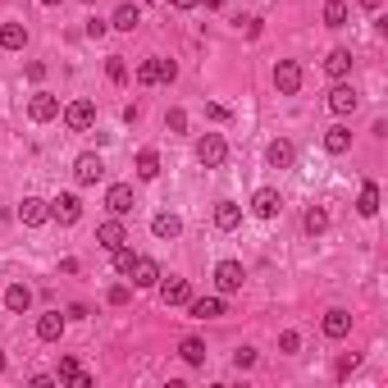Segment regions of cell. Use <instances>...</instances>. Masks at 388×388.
<instances>
[{
	"instance_id": "1",
	"label": "cell",
	"mask_w": 388,
	"mask_h": 388,
	"mask_svg": "<svg viewBox=\"0 0 388 388\" xmlns=\"http://www.w3.org/2000/svg\"><path fill=\"white\" fill-rule=\"evenodd\" d=\"M197 160L206 164V169H219V164L229 160V142L219 138V133H206V138L197 142Z\"/></svg>"
},
{
	"instance_id": "2",
	"label": "cell",
	"mask_w": 388,
	"mask_h": 388,
	"mask_svg": "<svg viewBox=\"0 0 388 388\" xmlns=\"http://www.w3.org/2000/svg\"><path fill=\"white\" fill-rule=\"evenodd\" d=\"M274 87H279V96H297L302 92V64L297 60H279L274 64Z\"/></svg>"
},
{
	"instance_id": "3",
	"label": "cell",
	"mask_w": 388,
	"mask_h": 388,
	"mask_svg": "<svg viewBox=\"0 0 388 388\" xmlns=\"http://www.w3.org/2000/svg\"><path fill=\"white\" fill-rule=\"evenodd\" d=\"M73 178L83 183V188L101 183V178H105V160H101V155H92V151H87V155H78V160H73Z\"/></svg>"
},
{
	"instance_id": "4",
	"label": "cell",
	"mask_w": 388,
	"mask_h": 388,
	"mask_svg": "<svg viewBox=\"0 0 388 388\" xmlns=\"http://www.w3.org/2000/svg\"><path fill=\"white\" fill-rule=\"evenodd\" d=\"M356 105H361V96L352 92V83H343V78H338V83L329 87V110H334V114H352Z\"/></svg>"
},
{
	"instance_id": "5",
	"label": "cell",
	"mask_w": 388,
	"mask_h": 388,
	"mask_svg": "<svg viewBox=\"0 0 388 388\" xmlns=\"http://www.w3.org/2000/svg\"><path fill=\"white\" fill-rule=\"evenodd\" d=\"M242 279H247V269H242L238 260H219V265H215V288H219V293H238Z\"/></svg>"
},
{
	"instance_id": "6",
	"label": "cell",
	"mask_w": 388,
	"mask_h": 388,
	"mask_svg": "<svg viewBox=\"0 0 388 388\" xmlns=\"http://www.w3.org/2000/svg\"><path fill=\"white\" fill-rule=\"evenodd\" d=\"M51 219H60V224H78V219H83V201H78L73 192H60V197L51 201Z\"/></svg>"
},
{
	"instance_id": "7",
	"label": "cell",
	"mask_w": 388,
	"mask_h": 388,
	"mask_svg": "<svg viewBox=\"0 0 388 388\" xmlns=\"http://www.w3.org/2000/svg\"><path fill=\"white\" fill-rule=\"evenodd\" d=\"M18 219H23L28 229H42L46 219H51V201H42V197H23V206H18Z\"/></svg>"
},
{
	"instance_id": "8",
	"label": "cell",
	"mask_w": 388,
	"mask_h": 388,
	"mask_svg": "<svg viewBox=\"0 0 388 388\" xmlns=\"http://www.w3.org/2000/svg\"><path fill=\"white\" fill-rule=\"evenodd\" d=\"M320 329H325V338H334V343H338V338H347V334H352V315H347L343 306H334V310H325Z\"/></svg>"
},
{
	"instance_id": "9",
	"label": "cell",
	"mask_w": 388,
	"mask_h": 388,
	"mask_svg": "<svg viewBox=\"0 0 388 388\" xmlns=\"http://www.w3.org/2000/svg\"><path fill=\"white\" fill-rule=\"evenodd\" d=\"M64 123H69L73 133H87V128L96 123V105H92V101H73L69 110H64Z\"/></svg>"
},
{
	"instance_id": "10",
	"label": "cell",
	"mask_w": 388,
	"mask_h": 388,
	"mask_svg": "<svg viewBox=\"0 0 388 388\" xmlns=\"http://www.w3.org/2000/svg\"><path fill=\"white\" fill-rule=\"evenodd\" d=\"M160 302L164 306H188L192 302V284L188 279H164L160 284Z\"/></svg>"
},
{
	"instance_id": "11",
	"label": "cell",
	"mask_w": 388,
	"mask_h": 388,
	"mask_svg": "<svg viewBox=\"0 0 388 388\" xmlns=\"http://www.w3.org/2000/svg\"><path fill=\"white\" fill-rule=\"evenodd\" d=\"M28 114H32V123H51L55 114H60V101H55L51 92H37L32 101H28Z\"/></svg>"
},
{
	"instance_id": "12",
	"label": "cell",
	"mask_w": 388,
	"mask_h": 388,
	"mask_svg": "<svg viewBox=\"0 0 388 388\" xmlns=\"http://www.w3.org/2000/svg\"><path fill=\"white\" fill-rule=\"evenodd\" d=\"M188 315H192V320H215V315H224V297H192V302H188Z\"/></svg>"
},
{
	"instance_id": "13",
	"label": "cell",
	"mask_w": 388,
	"mask_h": 388,
	"mask_svg": "<svg viewBox=\"0 0 388 388\" xmlns=\"http://www.w3.org/2000/svg\"><path fill=\"white\" fill-rule=\"evenodd\" d=\"M160 284V265H155L151 256H138V265H133V288H155Z\"/></svg>"
},
{
	"instance_id": "14",
	"label": "cell",
	"mask_w": 388,
	"mask_h": 388,
	"mask_svg": "<svg viewBox=\"0 0 388 388\" xmlns=\"http://www.w3.org/2000/svg\"><path fill=\"white\" fill-rule=\"evenodd\" d=\"M105 206H110L114 215H128V210L138 206V201H133V188H128V183H114V188L105 192Z\"/></svg>"
},
{
	"instance_id": "15",
	"label": "cell",
	"mask_w": 388,
	"mask_h": 388,
	"mask_svg": "<svg viewBox=\"0 0 388 388\" xmlns=\"http://www.w3.org/2000/svg\"><path fill=\"white\" fill-rule=\"evenodd\" d=\"M60 334H64V315L60 310H46V315L37 320V338H42V343H60Z\"/></svg>"
},
{
	"instance_id": "16",
	"label": "cell",
	"mask_w": 388,
	"mask_h": 388,
	"mask_svg": "<svg viewBox=\"0 0 388 388\" xmlns=\"http://www.w3.org/2000/svg\"><path fill=\"white\" fill-rule=\"evenodd\" d=\"M279 206H284V201H279V192H274V188H260L256 197H251V210H256L260 219H274V215H279Z\"/></svg>"
},
{
	"instance_id": "17",
	"label": "cell",
	"mask_w": 388,
	"mask_h": 388,
	"mask_svg": "<svg viewBox=\"0 0 388 388\" xmlns=\"http://www.w3.org/2000/svg\"><path fill=\"white\" fill-rule=\"evenodd\" d=\"M96 242H101L105 251H114V247H123V242H128V233H123L119 219H105V224L96 229Z\"/></svg>"
},
{
	"instance_id": "18",
	"label": "cell",
	"mask_w": 388,
	"mask_h": 388,
	"mask_svg": "<svg viewBox=\"0 0 388 388\" xmlns=\"http://www.w3.org/2000/svg\"><path fill=\"white\" fill-rule=\"evenodd\" d=\"M325 73L334 78V83H338V78H347V73H352V51H343V46H338V51H329V55H325Z\"/></svg>"
},
{
	"instance_id": "19",
	"label": "cell",
	"mask_w": 388,
	"mask_h": 388,
	"mask_svg": "<svg viewBox=\"0 0 388 388\" xmlns=\"http://www.w3.org/2000/svg\"><path fill=\"white\" fill-rule=\"evenodd\" d=\"M151 233L169 242V238H178V233H183V219H178V215H169V210H160V215H151Z\"/></svg>"
},
{
	"instance_id": "20",
	"label": "cell",
	"mask_w": 388,
	"mask_h": 388,
	"mask_svg": "<svg viewBox=\"0 0 388 388\" xmlns=\"http://www.w3.org/2000/svg\"><path fill=\"white\" fill-rule=\"evenodd\" d=\"M23 46H28L23 23H0V51H23Z\"/></svg>"
},
{
	"instance_id": "21",
	"label": "cell",
	"mask_w": 388,
	"mask_h": 388,
	"mask_svg": "<svg viewBox=\"0 0 388 388\" xmlns=\"http://www.w3.org/2000/svg\"><path fill=\"white\" fill-rule=\"evenodd\" d=\"M325 151H329V155H343V151H352V128L334 123V128L325 133Z\"/></svg>"
},
{
	"instance_id": "22",
	"label": "cell",
	"mask_w": 388,
	"mask_h": 388,
	"mask_svg": "<svg viewBox=\"0 0 388 388\" xmlns=\"http://www.w3.org/2000/svg\"><path fill=\"white\" fill-rule=\"evenodd\" d=\"M5 306L14 310V315H23V310L32 306V288H28V284H9L5 288Z\"/></svg>"
},
{
	"instance_id": "23",
	"label": "cell",
	"mask_w": 388,
	"mask_h": 388,
	"mask_svg": "<svg viewBox=\"0 0 388 388\" xmlns=\"http://www.w3.org/2000/svg\"><path fill=\"white\" fill-rule=\"evenodd\" d=\"M265 160H269V164H274V169H288V164H293V160H297V151H293V142H284V138H279V142H269V151H265Z\"/></svg>"
},
{
	"instance_id": "24",
	"label": "cell",
	"mask_w": 388,
	"mask_h": 388,
	"mask_svg": "<svg viewBox=\"0 0 388 388\" xmlns=\"http://www.w3.org/2000/svg\"><path fill=\"white\" fill-rule=\"evenodd\" d=\"M380 210V183H361V197H356V215L370 219Z\"/></svg>"
},
{
	"instance_id": "25",
	"label": "cell",
	"mask_w": 388,
	"mask_h": 388,
	"mask_svg": "<svg viewBox=\"0 0 388 388\" xmlns=\"http://www.w3.org/2000/svg\"><path fill=\"white\" fill-rule=\"evenodd\" d=\"M242 224V206H233V201H219V206H215V229H238Z\"/></svg>"
},
{
	"instance_id": "26",
	"label": "cell",
	"mask_w": 388,
	"mask_h": 388,
	"mask_svg": "<svg viewBox=\"0 0 388 388\" xmlns=\"http://www.w3.org/2000/svg\"><path fill=\"white\" fill-rule=\"evenodd\" d=\"M138 23H142V9L138 5H119V9H114V18H110V28H119V32H133Z\"/></svg>"
},
{
	"instance_id": "27",
	"label": "cell",
	"mask_w": 388,
	"mask_h": 388,
	"mask_svg": "<svg viewBox=\"0 0 388 388\" xmlns=\"http://www.w3.org/2000/svg\"><path fill=\"white\" fill-rule=\"evenodd\" d=\"M178 356L188 365H206V343H201V338H183L178 343Z\"/></svg>"
},
{
	"instance_id": "28",
	"label": "cell",
	"mask_w": 388,
	"mask_h": 388,
	"mask_svg": "<svg viewBox=\"0 0 388 388\" xmlns=\"http://www.w3.org/2000/svg\"><path fill=\"white\" fill-rule=\"evenodd\" d=\"M110 256H114V274H133V265H138V251H133L128 242H123V247H114Z\"/></svg>"
},
{
	"instance_id": "29",
	"label": "cell",
	"mask_w": 388,
	"mask_h": 388,
	"mask_svg": "<svg viewBox=\"0 0 388 388\" xmlns=\"http://www.w3.org/2000/svg\"><path fill=\"white\" fill-rule=\"evenodd\" d=\"M325 28H347V5L343 0H325Z\"/></svg>"
},
{
	"instance_id": "30",
	"label": "cell",
	"mask_w": 388,
	"mask_h": 388,
	"mask_svg": "<svg viewBox=\"0 0 388 388\" xmlns=\"http://www.w3.org/2000/svg\"><path fill=\"white\" fill-rule=\"evenodd\" d=\"M155 174H160V155H155L151 147L138 151V178H155Z\"/></svg>"
},
{
	"instance_id": "31",
	"label": "cell",
	"mask_w": 388,
	"mask_h": 388,
	"mask_svg": "<svg viewBox=\"0 0 388 388\" xmlns=\"http://www.w3.org/2000/svg\"><path fill=\"white\" fill-rule=\"evenodd\" d=\"M302 224H306V233H325V229H329V210H325V206H310Z\"/></svg>"
},
{
	"instance_id": "32",
	"label": "cell",
	"mask_w": 388,
	"mask_h": 388,
	"mask_svg": "<svg viewBox=\"0 0 388 388\" xmlns=\"http://www.w3.org/2000/svg\"><path fill=\"white\" fill-rule=\"evenodd\" d=\"M138 83H142V87H155V83H160V60H142V64H138Z\"/></svg>"
},
{
	"instance_id": "33",
	"label": "cell",
	"mask_w": 388,
	"mask_h": 388,
	"mask_svg": "<svg viewBox=\"0 0 388 388\" xmlns=\"http://www.w3.org/2000/svg\"><path fill=\"white\" fill-rule=\"evenodd\" d=\"M105 73H110V83H128V64H123V55H110Z\"/></svg>"
},
{
	"instance_id": "34",
	"label": "cell",
	"mask_w": 388,
	"mask_h": 388,
	"mask_svg": "<svg viewBox=\"0 0 388 388\" xmlns=\"http://www.w3.org/2000/svg\"><path fill=\"white\" fill-rule=\"evenodd\" d=\"M105 302H110V306H128V302H133V293H128V284H114V288H110V293H105Z\"/></svg>"
},
{
	"instance_id": "35",
	"label": "cell",
	"mask_w": 388,
	"mask_h": 388,
	"mask_svg": "<svg viewBox=\"0 0 388 388\" xmlns=\"http://www.w3.org/2000/svg\"><path fill=\"white\" fill-rule=\"evenodd\" d=\"M297 347H302V338H297L293 329H284V334H279V352H288V356H293Z\"/></svg>"
},
{
	"instance_id": "36",
	"label": "cell",
	"mask_w": 388,
	"mask_h": 388,
	"mask_svg": "<svg viewBox=\"0 0 388 388\" xmlns=\"http://www.w3.org/2000/svg\"><path fill=\"white\" fill-rule=\"evenodd\" d=\"M233 365H238V370H251V365H256V352H251V347H238V352H233Z\"/></svg>"
},
{
	"instance_id": "37",
	"label": "cell",
	"mask_w": 388,
	"mask_h": 388,
	"mask_svg": "<svg viewBox=\"0 0 388 388\" xmlns=\"http://www.w3.org/2000/svg\"><path fill=\"white\" fill-rule=\"evenodd\" d=\"M164 128H169V133H183V128H188V114H183V110H169V114H164Z\"/></svg>"
},
{
	"instance_id": "38",
	"label": "cell",
	"mask_w": 388,
	"mask_h": 388,
	"mask_svg": "<svg viewBox=\"0 0 388 388\" xmlns=\"http://www.w3.org/2000/svg\"><path fill=\"white\" fill-rule=\"evenodd\" d=\"M356 365H361V356H343V361H338V380H347Z\"/></svg>"
},
{
	"instance_id": "39",
	"label": "cell",
	"mask_w": 388,
	"mask_h": 388,
	"mask_svg": "<svg viewBox=\"0 0 388 388\" xmlns=\"http://www.w3.org/2000/svg\"><path fill=\"white\" fill-rule=\"evenodd\" d=\"M174 78H178V64H174V60H160V83H174Z\"/></svg>"
},
{
	"instance_id": "40",
	"label": "cell",
	"mask_w": 388,
	"mask_h": 388,
	"mask_svg": "<svg viewBox=\"0 0 388 388\" xmlns=\"http://www.w3.org/2000/svg\"><path fill=\"white\" fill-rule=\"evenodd\" d=\"M73 375H78V361L73 356H60V380H73Z\"/></svg>"
},
{
	"instance_id": "41",
	"label": "cell",
	"mask_w": 388,
	"mask_h": 388,
	"mask_svg": "<svg viewBox=\"0 0 388 388\" xmlns=\"http://www.w3.org/2000/svg\"><path fill=\"white\" fill-rule=\"evenodd\" d=\"M105 28H110V23H101V18H92V23H87V37L96 42V37H105Z\"/></svg>"
},
{
	"instance_id": "42",
	"label": "cell",
	"mask_w": 388,
	"mask_h": 388,
	"mask_svg": "<svg viewBox=\"0 0 388 388\" xmlns=\"http://www.w3.org/2000/svg\"><path fill=\"white\" fill-rule=\"evenodd\" d=\"M206 114H210L215 123H224V119H229V110H224V105H206Z\"/></svg>"
},
{
	"instance_id": "43",
	"label": "cell",
	"mask_w": 388,
	"mask_h": 388,
	"mask_svg": "<svg viewBox=\"0 0 388 388\" xmlns=\"http://www.w3.org/2000/svg\"><path fill=\"white\" fill-rule=\"evenodd\" d=\"M28 78H32V83H42V78H46V64L32 60V64H28Z\"/></svg>"
},
{
	"instance_id": "44",
	"label": "cell",
	"mask_w": 388,
	"mask_h": 388,
	"mask_svg": "<svg viewBox=\"0 0 388 388\" xmlns=\"http://www.w3.org/2000/svg\"><path fill=\"white\" fill-rule=\"evenodd\" d=\"M201 0H174V9H197Z\"/></svg>"
},
{
	"instance_id": "45",
	"label": "cell",
	"mask_w": 388,
	"mask_h": 388,
	"mask_svg": "<svg viewBox=\"0 0 388 388\" xmlns=\"http://www.w3.org/2000/svg\"><path fill=\"white\" fill-rule=\"evenodd\" d=\"M201 5H206V9H219V5H224V0H201Z\"/></svg>"
},
{
	"instance_id": "46",
	"label": "cell",
	"mask_w": 388,
	"mask_h": 388,
	"mask_svg": "<svg viewBox=\"0 0 388 388\" xmlns=\"http://www.w3.org/2000/svg\"><path fill=\"white\" fill-rule=\"evenodd\" d=\"M361 5H365V9H380V5H384V0H361Z\"/></svg>"
},
{
	"instance_id": "47",
	"label": "cell",
	"mask_w": 388,
	"mask_h": 388,
	"mask_svg": "<svg viewBox=\"0 0 388 388\" xmlns=\"http://www.w3.org/2000/svg\"><path fill=\"white\" fill-rule=\"evenodd\" d=\"M0 370H5V352H0Z\"/></svg>"
},
{
	"instance_id": "48",
	"label": "cell",
	"mask_w": 388,
	"mask_h": 388,
	"mask_svg": "<svg viewBox=\"0 0 388 388\" xmlns=\"http://www.w3.org/2000/svg\"><path fill=\"white\" fill-rule=\"evenodd\" d=\"M42 5H60V0H42Z\"/></svg>"
},
{
	"instance_id": "49",
	"label": "cell",
	"mask_w": 388,
	"mask_h": 388,
	"mask_svg": "<svg viewBox=\"0 0 388 388\" xmlns=\"http://www.w3.org/2000/svg\"><path fill=\"white\" fill-rule=\"evenodd\" d=\"M147 5H160V0H147Z\"/></svg>"
}]
</instances>
